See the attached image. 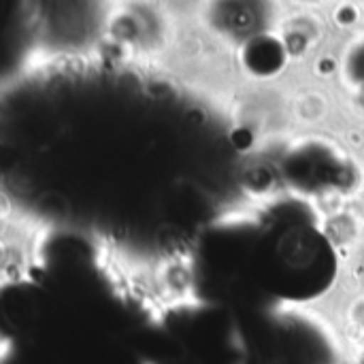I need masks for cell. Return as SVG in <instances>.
<instances>
[{
  "mask_svg": "<svg viewBox=\"0 0 364 364\" xmlns=\"http://www.w3.org/2000/svg\"><path fill=\"white\" fill-rule=\"evenodd\" d=\"M13 339V352L4 354L2 364H141L109 311H49L43 296H34L32 311L17 305Z\"/></svg>",
  "mask_w": 364,
  "mask_h": 364,
  "instance_id": "6da1fadb",
  "label": "cell"
}]
</instances>
